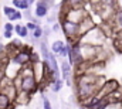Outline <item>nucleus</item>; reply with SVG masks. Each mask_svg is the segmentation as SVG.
Masks as SVG:
<instances>
[{"instance_id": "f257e3e1", "label": "nucleus", "mask_w": 122, "mask_h": 109, "mask_svg": "<svg viewBox=\"0 0 122 109\" xmlns=\"http://www.w3.org/2000/svg\"><path fill=\"white\" fill-rule=\"evenodd\" d=\"M19 85L16 86L19 92H24V94H29L33 95L37 88H38V79L34 74V69H33V64H31V68H29V71H26V68L23 71H20L19 74Z\"/></svg>"}, {"instance_id": "f03ea898", "label": "nucleus", "mask_w": 122, "mask_h": 109, "mask_svg": "<svg viewBox=\"0 0 122 109\" xmlns=\"http://www.w3.org/2000/svg\"><path fill=\"white\" fill-rule=\"evenodd\" d=\"M119 88V82L117 81V79H108V81H105L102 85H101V88H99V91H98V96H105V95H108V94H111L112 91H115V89H118Z\"/></svg>"}, {"instance_id": "7ed1b4c3", "label": "nucleus", "mask_w": 122, "mask_h": 109, "mask_svg": "<svg viewBox=\"0 0 122 109\" xmlns=\"http://www.w3.org/2000/svg\"><path fill=\"white\" fill-rule=\"evenodd\" d=\"M72 65L70 64V61H62L60 65V69H61V77L64 81H67V84H71V74H72Z\"/></svg>"}, {"instance_id": "20e7f679", "label": "nucleus", "mask_w": 122, "mask_h": 109, "mask_svg": "<svg viewBox=\"0 0 122 109\" xmlns=\"http://www.w3.org/2000/svg\"><path fill=\"white\" fill-rule=\"evenodd\" d=\"M48 10H50V7H48V6H46L44 3H41L40 0H37L36 10H34L36 17H38V19H44V17L48 14Z\"/></svg>"}, {"instance_id": "39448f33", "label": "nucleus", "mask_w": 122, "mask_h": 109, "mask_svg": "<svg viewBox=\"0 0 122 109\" xmlns=\"http://www.w3.org/2000/svg\"><path fill=\"white\" fill-rule=\"evenodd\" d=\"M11 102H14V101H13V99L10 98V95H7L6 92L0 91V109H9V108H13L14 105H13Z\"/></svg>"}, {"instance_id": "423d86ee", "label": "nucleus", "mask_w": 122, "mask_h": 109, "mask_svg": "<svg viewBox=\"0 0 122 109\" xmlns=\"http://www.w3.org/2000/svg\"><path fill=\"white\" fill-rule=\"evenodd\" d=\"M29 31H30V30L27 28L26 24L23 26V24L20 23V24H16V26H14V33H16L20 38H26V37L29 35Z\"/></svg>"}, {"instance_id": "0eeeda50", "label": "nucleus", "mask_w": 122, "mask_h": 109, "mask_svg": "<svg viewBox=\"0 0 122 109\" xmlns=\"http://www.w3.org/2000/svg\"><path fill=\"white\" fill-rule=\"evenodd\" d=\"M64 45H65V43H64L62 40H56V41L51 44V51L56 55H60L61 51H62V48H64Z\"/></svg>"}, {"instance_id": "6e6552de", "label": "nucleus", "mask_w": 122, "mask_h": 109, "mask_svg": "<svg viewBox=\"0 0 122 109\" xmlns=\"http://www.w3.org/2000/svg\"><path fill=\"white\" fill-rule=\"evenodd\" d=\"M13 6L19 10H26V9H30V4L26 1V0H11Z\"/></svg>"}, {"instance_id": "1a4fd4ad", "label": "nucleus", "mask_w": 122, "mask_h": 109, "mask_svg": "<svg viewBox=\"0 0 122 109\" xmlns=\"http://www.w3.org/2000/svg\"><path fill=\"white\" fill-rule=\"evenodd\" d=\"M6 17H7L9 21H19V20L23 19V14H21V11H19V9H16L13 13H10V14L6 16Z\"/></svg>"}, {"instance_id": "9d476101", "label": "nucleus", "mask_w": 122, "mask_h": 109, "mask_svg": "<svg viewBox=\"0 0 122 109\" xmlns=\"http://www.w3.org/2000/svg\"><path fill=\"white\" fill-rule=\"evenodd\" d=\"M62 84H64V79L62 78H58V79H54V81H51V91L53 92H60L61 88H62Z\"/></svg>"}, {"instance_id": "9b49d317", "label": "nucleus", "mask_w": 122, "mask_h": 109, "mask_svg": "<svg viewBox=\"0 0 122 109\" xmlns=\"http://www.w3.org/2000/svg\"><path fill=\"white\" fill-rule=\"evenodd\" d=\"M114 20H115V23H117V26L119 30H122V10H117L115 13H114Z\"/></svg>"}, {"instance_id": "f8f14e48", "label": "nucleus", "mask_w": 122, "mask_h": 109, "mask_svg": "<svg viewBox=\"0 0 122 109\" xmlns=\"http://www.w3.org/2000/svg\"><path fill=\"white\" fill-rule=\"evenodd\" d=\"M43 35H44V33H43V27L41 26H37L33 30V40H40Z\"/></svg>"}, {"instance_id": "ddd939ff", "label": "nucleus", "mask_w": 122, "mask_h": 109, "mask_svg": "<svg viewBox=\"0 0 122 109\" xmlns=\"http://www.w3.org/2000/svg\"><path fill=\"white\" fill-rule=\"evenodd\" d=\"M85 1H87V0H67V1H64V3H65V4H70V7H80V6H82Z\"/></svg>"}, {"instance_id": "4468645a", "label": "nucleus", "mask_w": 122, "mask_h": 109, "mask_svg": "<svg viewBox=\"0 0 122 109\" xmlns=\"http://www.w3.org/2000/svg\"><path fill=\"white\" fill-rule=\"evenodd\" d=\"M41 102H43V108H44V109H51L50 99H48L46 95H41Z\"/></svg>"}, {"instance_id": "2eb2a0df", "label": "nucleus", "mask_w": 122, "mask_h": 109, "mask_svg": "<svg viewBox=\"0 0 122 109\" xmlns=\"http://www.w3.org/2000/svg\"><path fill=\"white\" fill-rule=\"evenodd\" d=\"M16 10V7L13 6V7H10V6H3V11H4V16H9L10 13H13Z\"/></svg>"}, {"instance_id": "dca6fc26", "label": "nucleus", "mask_w": 122, "mask_h": 109, "mask_svg": "<svg viewBox=\"0 0 122 109\" xmlns=\"http://www.w3.org/2000/svg\"><path fill=\"white\" fill-rule=\"evenodd\" d=\"M13 30H4V33H3V37L4 38H7V40H11V37H13Z\"/></svg>"}, {"instance_id": "f3484780", "label": "nucleus", "mask_w": 122, "mask_h": 109, "mask_svg": "<svg viewBox=\"0 0 122 109\" xmlns=\"http://www.w3.org/2000/svg\"><path fill=\"white\" fill-rule=\"evenodd\" d=\"M26 26H27V28H29L30 31H33L34 28L38 26V24H37V23H34V21H29V23H26Z\"/></svg>"}, {"instance_id": "a211bd4d", "label": "nucleus", "mask_w": 122, "mask_h": 109, "mask_svg": "<svg viewBox=\"0 0 122 109\" xmlns=\"http://www.w3.org/2000/svg\"><path fill=\"white\" fill-rule=\"evenodd\" d=\"M23 16H24V17H26V19H27L29 21H31V20L34 19V17L31 16V11L29 10V9H26V11H24V14H23Z\"/></svg>"}, {"instance_id": "6ab92c4d", "label": "nucleus", "mask_w": 122, "mask_h": 109, "mask_svg": "<svg viewBox=\"0 0 122 109\" xmlns=\"http://www.w3.org/2000/svg\"><path fill=\"white\" fill-rule=\"evenodd\" d=\"M40 1H41V3H44L46 6H48L50 9L54 6V0H40Z\"/></svg>"}, {"instance_id": "aec40b11", "label": "nucleus", "mask_w": 122, "mask_h": 109, "mask_svg": "<svg viewBox=\"0 0 122 109\" xmlns=\"http://www.w3.org/2000/svg\"><path fill=\"white\" fill-rule=\"evenodd\" d=\"M51 31H53V30H51L50 27H44V28H43V33H44V35H46V37H48Z\"/></svg>"}, {"instance_id": "412c9836", "label": "nucleus", "mask_w": 122, "mask_h": 109, "mask_svg": "<svg viewBox=\"0 0 122 109\" xmlns=\"http://www.w3.org/2000/svg\"><path fill=\"white\" fill-rule=\"evenodd\" d=\"M60 28H61V23H54L53 27H51V30H53V31H58Z\"/></svg>"}, {"instance_id": "4be33fe9", "label": "nucleus", "mask_w": 122, "mask_h": 109, "mask_svg": "<svg viewBox=\"0 0 122 109\" xmlns=\"http://www.w3.org/2000/svg\"><path fill=\"white\" fill-rule=\"evenodd\" d=\"M60 57H62V58H65V57H67V44L64 45V48H62V51H61Z\"/></svg>"}, {"instance_id": "5701e85b", "label": "nucleus", "mask_w": 122, "mask_h": 109, "mask_svg": "<svg viewBox=\"0 0 122 109\" xmlns=\"http://www.w3.org/2000/svg\"><path fill=\"white\" fill-rule=\"evenodd\" d=\"M3 78H4V71H3V68H0V82L3 81Z\"/></svg>"}, {"instance_id": "b1692460", "label": "nucleus", "mask_w": 122, "mask_h": 109, "mask_svg": "<svg viewBox=\"0 0 122 109\" xmlns=\"http://www.w3.org/2000/svg\"><path fill=\"white\" fill-rule=\"evenodd\" d=\"M26 1H27V3H29V4H33V3H36V1H37V0H26Z\"/></svg>"}]
</instances>
